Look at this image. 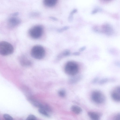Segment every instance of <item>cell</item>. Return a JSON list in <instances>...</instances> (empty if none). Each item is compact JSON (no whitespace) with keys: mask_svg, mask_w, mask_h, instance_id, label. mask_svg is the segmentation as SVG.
Segmentation results:
<instances>
[{"mask_svg":"<svg viewBox=\"0 0 120 120\" xmlns=\"http://www.w3.org/2000/svg\"><path fill=\"white\" fill-rule=\"evenodd\" d=\"M31 56L37 59H42L44 56L45 51L44 48L39 45H35L32 48L30 52Z\"/></svg>","mask_w":120,"mask_h":120,"instance_id":"cell-3","label":"cell"},{"mask_svg":"<svg viewBox=\"0 0 120 120\" xmlns=\"http://www.w3.org/2000/svg\"><path fill=\"white\" fill-rule=\"evenodd\" d=\"M64 69L65 72L67 74L73 76L78 73L79 70V66L74 61H70L66 64Z\"/></svg>","mask_w":120,"mask_h":120,"instance_id":"cell-1","label":"cell"},{"mask_svg":"<svg viewBox=\"0 0 120 120\" xmlns=\"http://www.w3.org/2000/svg\"><path fill=\"white\" fill-rule=\"evenodd\" d=\"M70 27L69 26H65L60 28L58 29L57 30V31L59 32H61L64 30L68 29Z\"/></svg>","mask_w":120,"mask_h":120,"instance_id":"cell-17","label":"cell"},{"mask_svg":"<svg viewBox=\"0 0 120 120\" xmlns=\"http://www.w3.org/2000/svg\"><path fill=\"white\" fill-rule=\"evenodd\" d=\"M98 80V78H94L92 81V83H96Z\"/></svg>","mask_w":120,"mask_h":120,"instance_id":"cell-28","label":"cell"},{"mask_svg":"<svg viewBox=\"0 0 120 120\" xmlns=\"http://www.w3.org/2000/svg\"><path fill=\"white\" fill-rule=\"evenodd\" d=\"M24 56H22L19 58L20 64L22 66H26L30 65V62Z\"/></svg>","mask_w":120,"mask_h":120,"instance_id":"cell-9","label":"cell"},{"mask_svg":"<svg viewBox=\"0 0 120 120\" xmlns=\"http://www.w3.org/2000/svg\"><path fill=\"white\" fill-rule=\"evenodd\" d=\"M49 18L51 19L54 21H56L58 20V19L57 18L54 17L50 16Z\"/></svg>","mask_w":120,"mask_h":120,"instance_id":"cell-27","label":"cell"},{"mask_svg":"<svg viewBox=\"0 0 120 120\" xmlns=\"http://www.w3.org/2000/svg\"><path fill=\"white\" fill-rule=\"evenodd\" d=\"M71 109L73 112L77 114H79L82 111V109L80 107L75 105L72 106L71 108Z\"/></svg>","mask_w":120,"mask_h":120,"instance_id":"cell-11","label":"cell"},{"mask_svg":"<svg viewBox=\"0 0 120 120\" xmlns=\"http://www.w3.org/2000/svg\"><path fill=\"white\" fill-rule=\"evenodd\" d=\"M38 111L41 114L45 116L48 117H49L50 116L48 112L42 109L39 108Z\"/></svg>","mask_w":120,"mask_h":120,"instance_id":"cell-14","label":"cell"},{"mask_svg":"<svg viewBox=\"0 0 120 120\" xmlns=\"http://www.w3.org/2000/svg\"><path fill=\"white\" fill-rule=\"evenodd\" d=\"M109 80L107 78H104L101 79L99 82V83L100 85H102L107 82Z\"/></svg>","mask_w":120,"mask_h":120,"instance_id":"cell-20","label":"cell"},{"mask_svg":"<svg viewBox=\"0 0 120 120\" xmlns=\"http://www.w3.org/2000/svg\"><path fill=\"white\" fill-rule=\"evenodd\" d=\"M41 109H44L47 112H51L52 111V109L51 107L46 104H43L42 108Z\"/></svg>","mask_w":120,"mask_h":120,"instance_id":"cell-15","label":"cell"},{"mask_svg":"<svg viewBox=\"0 0 120 120\" xmlns=\"http://www.w3.org/2000/svg\"><path fill=\"white\" fill-rule=\"evenodd\" d=\"M99 8H97L93 10L91 12V13L94 14L96 13L98 11H99Z\"/></svg>","mask_w":120,"mask_h":120,"instance_id":"cell-24","label":"cell"},{"mask_svg":"<svg viewBox=\"0 0 120 120\" xmlns=\"http://www.w3.org/2000/svg\"><path fill=\"white\" fill-rule=\"evenodd\" d=\"M3 117L6 120H13V118L8 114H4L3 115Z\"/></svg>","mask_w":120,"mask_h":120,"instance_id":"cell-19","label":"cell"},{"mask_svg":"<svg viewBox=\"0 0 120 120\" xmlns=\"http://www.w3.org/2000/svg\"><path fill=\"white\" fill-rule=\"evenodd\" d=\"M40 14V13L38 12H32L30 13V15L31 17H35L39 15Z\"/></svg>","mask_w":120,"mask_h":120,"instance_id":"cell-21","label":"cell"},{"mask_svg":"<svg viewBox=\"0 0 120 120\" xmlns=\"http://www.w3.org/2000/svg\"><path fill=\"white\" fill-rule=\"evenodd\" d=\"M31 101L32 104L34 106L39 108H42L43 104H41L39 102L34 100H32Z\"/></svg>","mask_w":120,"mask_h":120,"instance_id":"cell-13","label":"cell"},{"mask_svg":"<svg viewBox=\"0 0 120 120\" xmlns=\"http://www.w3.org/2000/svg\"><path fill=\"white\" fill-rule=\"evenodd\" d=\"M43 2L46 6L52 7L55 5L57 2L56 0H45Z\"/></svg>","mask_w":120,"mask_h":120,"instance_id":"cell-8","label":"cell"},{"mask_svg":"<svg viewBox=\"0 0 120 120\" xmlns=\"http://www.w3.org/2000/svg\"><path fill=\"white\" fill-rule=\"evenodd\" d=\"M75 75L73 76H74L70 79V82L72 83H76L79 81L81 78L82 77L81 75Z\"/></svg>","mask_w":120,"mask_h":120,"instance_id":"cell-12","label":"cell"},{"mask_svg":"<svg viewBox=\"0 0 120 120\" xmlns=\"http://www.w3.org/2000/svg\"><path fill=\"white\" fill-rule=\"evenodd\" d=\"M14 51V48L10 43L5 41L0 42V54L6 56L12 54Z\"/></svg>","mask_w":120,"mask_h":120,"instance_id":"cell-2","label":"cell"},{"mask_svg":"<svg viewBox=\"0 0 120 120\" xmlns=\"http://www.w3.org/2000/svg\"><path fill=\"white\" fill-rule=\"evenodd\" d=\"M68 19L69 21L70 22L72 21L73 19V14L70 13L68 17Z\"/></svg>","mask_w":120,"mask_h":120,"instance_id":"cell-23","label":"cell"},{"mask_svg":"<svg viewBox=\"0 0 120 120\" xmlns=\"http://www.w3.org/2000/svg\"><path fill=\"white\" fill-rule=\"evenodd\" d=\"M86 48V47L84 46L80 48L79 49V51L81 52L85 50Z\"/></svg>","mask_w":120,"mask_h":120,"instance_id":"cell-25","label":"cell"},{"mask_svg":"<svg viewBox=\"0 0 120 120\" xmlns=\"http://www.w3.org/2000/svg\"><path fill=\"white\" fill-rule=\"evenodd\" d=\"M70 54V52L69 50L66 49L64 51L60 54V56H67L69 55Z\"/></svg>","mask_w":120,"mask_h":120,"instance_id":"cell-16","label":"cell"},{"mask_svg":"<svg viewBox=\"0 0 120 120\" xmlns=\"http://www.w3.org/2000/svg\"><path fill=\"white\" fill-rule=\"evenodd\" d=\"M43 32V29L41 26H35L30 29L29 33L30 36L32 38L37 39L42 35Z\"/></svg>","mask_w":120,"mask_h":120,"instance_id":"cell-4","label":"cell"},{"mask_svg":"<svg viewBox=\"0 0 120 120\" xmlns=\"http://www.w3.org/2000/svg\"><path fill=\"white\" fill-rule=\"evenodd\" d=\"M114 120H120V114L117 115L115 117Z\"/></svg>","mask_w":120,"mask_h":120,"instance_id":"cell-26","label":"cell"},{"mask_svg":"<svg viewBox=\"0 0 120 120\" xmlns=\"http://www.w3.org/2000/svg\"><path fill=\"white\" fill-rule=\"evenodd\" d=\"M88 115L92 120H99V116L96 113L93 112H89Z\"/></svg>","mask_w":120,"mask_h":120,"instance_id":"cell-10","label":"cell"},{"mask_svg":"<svg viewBox=\"0 0 120 120\" xmlns=\"http://www.w3.org/2000/svg\"><path fill=\"white\" fill-rule=\"evenodd\" d=\"M77 11V10L76 9H75L72 10L71 12L70 13L73 14L74 13L76 12Z\"/></svg>","mask_w":120,"mask_h":120,"instance_id":"cell-30","label":"cell"},{"mask_svg":"<svg viewBox=\"0 0 120 120\" xmlns=\"http://www.w3.org/2000/svg\"><path fill=\"white\" fill-rule=\"evenodd\" d=\"M36 117L33 115H29L27 118L26 120H36Z\"/></svg>","mask_w":120,"mask_h":120,"instance_id":"cell-22","label":"cell"},{"mask_svg":"<svg viewBox=\"0 0 120 120\" xmlns=\"http://www.w3.org/2000/svg\"><path fill=\"white\" fill-rule=\"evenodd\" d=\"M8 26L10 28H12L19 24L21 23V21L17 18L12 17L8 19Z\"/></svg>","mask_w":120,"mask_h":120,"instance_id":"cell-6","label":"cell"},{"mask_svg":"<svg viewBox=\"0 0 120 120\" xmlns=\"http://www.w3.org/2000/svg\"><path fill=\"white\" fill-rule=\"evenodd\" d=\"M58 93L59 96L62 97H64L66 95V92L64 90H59Z\"/></svg>","mask_w":120,"mask_h":120,"instance_id":"cell-18","label":"cell"},{"mask_svg":"<svg viewBox=\"0 0 120 120\" xmlns=\"http://www.w3.org/2000/svg\"><path fill=\"white\" fill-rule=\"evenodd\" d=\"M91 98L92 100L97 103H101L105 100V97L103 94L100 91L95 90L92 93Z\"/></svg>","mask_w":120,"mask_h":120,"instance_id":"cell-5","label":"cell"},{"mask_svg":"<svg viewBox=\"0 0 120 120\" xmlns=\"http://www.w3.org/2000/svg\"><path fill=\"white\" fill-rule=\"evenodd\" d=\"M120 87H116L112 93L111 96L112 98L116 101L120 100Z\"/></svg>","mask_w":120,"mask_h":120,"instance_id":"cell-7","label":"cell"},{"mask_svg":"<svg viewBox=\"0 0 120 120\" xmlns=\"http://www.w3.org/2000/svg\"><path fill=\"white\" fill-rule=\"evenodd\" d=\"M80 53L79 52H75L73 53V54L74 55L78 56L80 55Z\"/></svg>","mask_w":120,"mask_h":120,"instance_id":"cell-29","label":"cell"}]
</instances>
